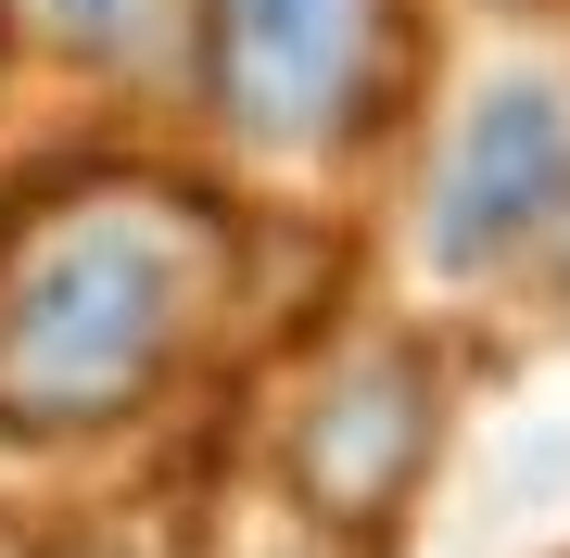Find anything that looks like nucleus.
I'll return each instance as SVG.
<instances>
[{
    "instance_id": "obj_1",
    "label": "nucleus",
    "mask_w": 570,
    "mask_h": 558,
    "mask_svg": "<svg viewBox=\"0 0 570 558\" xmlns=\"http://www.w3.org/2000/svg\"><path fill=\"white\" fill-rule=\"evenodd\" d=\"M216 216L178 190H77L0 254V432L77 444L140 419L204 331Z\"/></svg>"
},
{
    "instance_id": "obj_2",
    "label": "nucleus",
    "mask_w": 570,
    "mask_h": 558,
    "mask_svg": "<svg viewBox=\"0 0 570 558\" xmlns=\"http://www.w3.org/2000/svg\"><path fill=\"white\" fill-rule=\"evenodd\" d=\"M570 242V89L508 63L444 127V166L419 190V267L431 280H508Z\"/></svg>"
},
{
    "instance_id": "obj_3",
    "label": "nucleus",
    "mask_w": 570,
    "mask_h": 558,
    "mask_svg": "<svg viewBox=\"0 0 570 558\" xmlns=\"http://www.w3.org/2000/svg\"><path fill=\"white\" fill-rule=\"evenodd\" d=\"M393 0H204L190 51L242 153H330L381 89Z\"/></svg>"
},
{
    "instance_id": "obj_4",
    "label": "nucleus",
    "mask_w": 570,
    "mask_h": 558,
    "mask_svg": "<svg viewBox=\"0 0 570 558\" xmlns=\"http://www.w3.org/2000/svg\"><path fill=\"white\" fill-rule=\"evenodd\" d=\"M419 444H431V381H419V355H355L343 381L317 393V432H305V482L343 520H381L393 496H406V470H419Z\"/></svg>"
},
{
    "instance_id": "obj_5",
    "label": "nucleus",
    "mask_w": 570,
    "mask_h": 558,
    "mask_svg": "<svg viewBox=\"0 0 570 558\" xmlns=\"http://www.w3.org/2000/svg\"><path fill=\"white\" fill-rule=\"evenodd\" d=\"M13 13L39 51L89 63V77H165L204 26V0H13Z\"/></svg>"
}]
</instances>
